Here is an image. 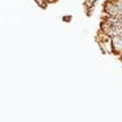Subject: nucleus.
Listing matches in <instances>:
<instances>
[{
	"mask_svg": "<svg viewBox=\"0 0 122 122\" xmlns=\"http://www.w3.org/2000/svg\"><path fill=\"white\" fill-rule=\"evenodd\" d=\"M105 12L111 16H122V1H118L112 5H107Z\"/></svg>",
	"mask_w": 122,
	"mask_h": 122,
	"instance_id": "f257e3e1",
	"label": "nucleus"
},
{
	"mask_svg": "<svg viewBox=\"0 0 122 122\" xmlns=\"http://www.w3.org/2000/svg\"><path fill=\"white\" fill-rule=\"evenodd\" d=\"M112 46L114 48V51H121L122 49V34L114 36L113 41H112Z\"/></svg>",
	"mask_w": 122,
	"mask_h": 122,
	"instance_id": "f03ea898",
	"label": "nucleus"
}]
</instances>
